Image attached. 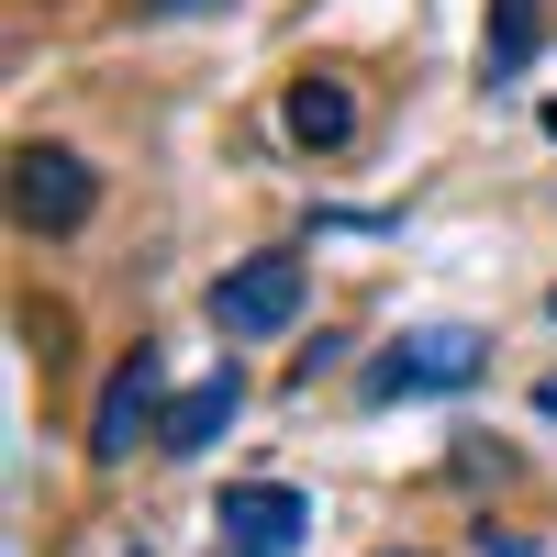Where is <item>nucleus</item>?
Returning <instances> with one entry per match:
<instances>
[{
  "mask_svg": "<svg viewBox=\"0 0 557 557\" xmlns=\"http://www.w3.org/2000/svg\"><path fill=\"white\" fill-rule=\"evenodd\" d=\"M312 535V491H290V480H235L212 502V546L223 557H290Z\"/></svg>",
  "mask_w": 557,
  "mask_h": 557,
  "instance_id": "obj_5",
  "label": "nucleus"
},
{
  "mask_svg": "<svg viewBox=\"0 0 557 557\" xmlns=\"http://www.w3.org/2000/svg\"><path fill=\"white\" fill-rule=\"evenodd\" d=\"M357 123H368V112H357V89H346L335 67H301L290 89H278V134H290L301 157H346Z\"/></svg>",
  "mask_w": 557,
  "mask_h": 557,
  "instance_id": "obj_6",
  "label": "nucleus"
},
{
  "mask_svg": "<svg viewBox=\"0 0 557 557\" xmlns=\"http://www.w3.org/2000/svg\"><path fill=\"white\" fill-rule=\"evenodd\" d=\"M491 368V335L469 323H424V335H401L391 357H368V401H424V391H469Z\"/></svg>",
  "mask_w": 557,
  "mask_h": 557,
  "instance_id": "obj_4",
  "label": "nucleus"
},
{
  "mask_svg": "<svg viewBox=\"0 0 557 557\" xmlns=\"http://www.w3.org/2000/svg\"><path fill=\"white\" fill-rule=\"evenodd\" d=\"M146 23H201V12H235V0H134Z\"/></svg>",
  "mask_w": 557,
  "mask_h": 557,
  "instance_id": "obj_10",
  "label": "nucleus"
},
{
  "mask_svg": "<svg viewBox=\"0 0 557 557\" xmlns=\"http://www.w3.org/2000/svg\"><path fill=\"white\" fill-rule=\"evenodd\" d=\"M89 212H101V168H89L78 146L23 134V146H12V223H23V235H78Z\"/></svg>",
  "mask_w": 557,
  "mask_h": 557,
  "instance_id": "obj_2",
  "label": "nucleus"
},
{
  "mask_svg": "<svg viewBox=\"0 0 557 557\" xmlns=\"http://www.w3.org/2000/svg\"><path fill=\"white\" fill-rule=\"evenodd\" d=\"M235 412H246V368L223 357L201 391H178V412H168V435H157V457H212L223 435H235Z\"/></svg>",
  "mask_w": 557,
  "mask_h": 557,
  "instance_id": "obj_7",
  "label": "nucleus"
},
{
  "mask_svg": "<svg viewBox=\"0 0 557 557\" xmlns=\"http://www.w3.org/2000/svg\"><path fill=\"white\" fill-rule=\"evenodd\" d=\"M323 368H346V335H335V323H323V335H312V346L290 357V391H312V380H323Z\"/></svg>",
  "mask_w": 557,
  "mask_h": 557,
  "instance_id": "obj_9",
  "label": "nucleus"
},
{
  "mask_svg": "<svg viewBox=\"0 0 557 557\" xmlns=\"http://www.w3.org/2000/svg\"><path fill=\"white\" fill-rule=\"evenodd\" d=\"M546 134H557V101H546Z\"/></svg>",
  "mask_w": 557,
  "mask_h": 557,
  "instance_id": "obj_13",
  "label": "nucleus"
},
{
  "mask_svg": "<svg viewBox=\"0 0 557 557\" xmlns=\"http://www.w3.org/2000/svg\"><path fill=\"white\" fill-rule=\"evenodd\" d=\"M469 546H480V557H535V546H524V535H491V524H480V535H469Z\"/></svg>",
  "mask_w": 557,
  "mask_h": 557,
  "instance_id": "obj_11",
  "label": "nucleus"
},
{
  "mask_svg": "<svg viewBox=\"0 0 557 557\" xmlns=\"http://www.w3.org/2000/svg\"><path fill=\"white\" fill-rule=\"evenodd\" d=\"M380 557H424V546H380Z\"/></svg>",
  "mask_w": 557,
  "mask_h": 557,
  "instance_id": "obj_12",
  "label": "nucleus"
},
{
  "mask_svg": "<svg viewBox=\"0 0 557 557\" xmlns=\"http://www.w3.org/2000/svg\"><path fill=\"white\" fill-rule=\"evenodd\" d=\"M301 301H312V268H301L290 246H257V257H235V268L201 290V312H212L223 346H268V335H290Z\"/></svg>",
  "mask_w": 557,
  "mask_h": 557,
  "instance_id": "obj_1",
  "label": "nucleus"
},
{
  "mask_svg": "<svg viewBox=\"0 0 557 557\" xmlns=\"http://www.w3.org/2000/svg\"><path fill=\"white\" fill-rule=\"evenodd\" d=\"M546 34H557L546 0H491V23H480V78H491V89H502V78H524V67L546 57Z\"/></svg>",
  "mask_w": 557,
  "mask_h": 557,
  "instance_id": "obj_8",
  "label": "nucleus"
},
{
  "mask_svg": "<svg viewBox=\"0 0 557 557\" xmlns=\"http://www.w3.org/2000/svg\"><path fill=\"white\" fill-rule=\"evenodd\" d=\"M168 357L157 346H134L123 368H112V380H101V401H89V457H101V469H123V457L134 446H157L168 435Z\"/></svg>",
  "mask_w": 557,
  "mask_h": 557,
  "instance_id": "obj_3",
  "label": "nucleus"
}]
</instances>
